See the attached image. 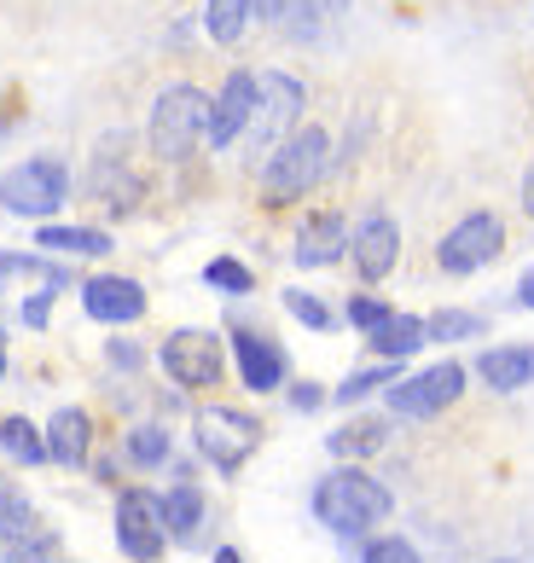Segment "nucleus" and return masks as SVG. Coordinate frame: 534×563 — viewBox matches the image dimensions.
<instances>
[{
    "mask_svg": "<svg viewBox=\"0 0 534 563\" xmlns=\"http://www.w3.org/2000/svg\"><path fill=\"white\" fill-rule=\"evenodd\" d=\"M389 511H396V499H389V488L366 471H332V476H320V488H314V517L343 540L389 523Z\"/></svg>",
    "mask_w": 534,
    "mask_h": 563,
    "instance_id": "obj_1",
    "label": "nucleus"
},
{
    "mask_svg": "<svg viewBox=\"0 0 534 563\" xmlns=\"http://www.w3.org/2000/svg\"><path fill=\"white\" fill-rule=\"evenodd\" d=\"M332 169V134L325 129H297L291 140H279L262 163V203H297L302 192H314Z\"/></svg>",
    "mask_w": 534,
    "mask_h": 563,
    "instance_id": "obj_2",
    "label": "nucleus"
},
{
    "mask_svg": "<svg viewBox=\"0 0 534 563\" xmlns=\"http://www.w3.org/2000/svg\"><path fill=\"white\" fill-rule=\"evenodd\" d=\"M210 134V93L192 88V81H175V88L157 93L152 122H146V140L163 163H187L198 152V140Z\"/></svg>",
    "mask_w": 534,
    "mask_h": 563,
    "instance_id": "obj_3",
    "label": "nucleus"
},
{
    "mask_svg": "<svg viewBox=\"0 0 534 563\" xmlns=\"http://www.w3.org/2000/svg\"><path fill=\"white\" fill-rule=\"evenodd\" d=\"M70 198V169L58 157H24L0 175V210L7 216H30L47 227Z\"/></svg>",
    "mask_w": 534,
    "mask_h": 563,
    "instance_id": "obj_4",
    "label": "nucleus"
},
{
    "mask_svg": "<svg viewBox=\"0 0 534 563\" xmlns=\"http://www.w3.org/2000/svg\"><path fill=\"white\" fill-rule=\"evenodd\" d=\"M302 81L285 76V70H262L256 76V117L251 129H244V140L256 145V152H274L279 140L297 134V117H302Z\"/></svg>",
    "mask_w": 534,
    "mask_h": 563,
    "instance_id": "obj_5",
    "label": "nucleus"
},
{
    "mask_svg": "<svg viewBox=\"0 0 534 563\" xmlns=\"http://www.w3.org/2000/svg\"><path fill=\"white\" fill-rule=\"evenodd\" d=\"M192 435H198V453L210 459L215 471H238L244 459L256 453L262 424L251 419V412H238V407H203L198 424H192Z\"/></svg>",
    "mask_w": 534,
    "mask_h": 563,
    "instance_id": "obj_6",
    "label": "nucleus"
},
{
    "mask_svg": "<svg viewBox=\"0 0 534 563\" xmlns=\"http://www.w3.org/2000/svg\"><path fill=\"white\" fill-rule=\"evenodd\" d=\"M465 395V366L442 361V366H424L413 372V378L389 384V412L396 419H436V412H447Z\"/></svg>",
    "mask_w": 534,
    "mask_h": 563,
    "instance_id": "obj_7",
    "label": "nucleus"
},
{
    "mask_svg": "<svg viewBox=\"0 0 534 563\" xmlns=\"http://www.w3.org/2000/svg\"><path fill=\"white\" fill-rule=\"evenodd\" d=\"M500 250H505V221L494 210H470L454 233L436 244V262H442V274H477V267L494 262Z\"/></svg>",
    "mask_w": 534,
    "mask_h": 563,
    "instance_id": "obj_8",
    "label": "nucleus"
},
{
    "mask_svg": "<svg viewBox=\"0 0 534 563\" xmlns=\"http://www.w3.org/2000/svg\"><path fill=\"white\" fill-rule=\"evenodd\" d=\"M116 547L129 552L134 563H157L169 534H163V511H157V494L146 488H122L116 499Z\"/></svg>",
    "mask_w": 534,
    "mask_h": 563,
    "instance_id": "obj_9",
    "label": "nucleus"
},
{
    "mask_svg": "<svg viewBox=\"0 0 534 563\" xmlns=\"http://www.w3.org/2000/svg\"><path fill=\"white\" fill-rule=\"evenodd\" d=\"M58 558V534L35 517L24 494L0 511V563H53Z\"/></svg>",
    "mask_w": 534,
    "mask_h": 563,
    "instance_id": "obj_10",
    "label": "nucleus"
},
{
    "mask_svg": "<svg viewBox=\"0 0 534 563\" xmlns=\"http://www.w3.org/2000/svg\"><path fill=\"white\" fill-rule=\"evenodd\" d=\"M163 372L187 389L221 384V338L215 331H175V338L163 343Z\"/></svg>",
    "mask_w": 534,
    "mask_h": 563,
    "instance_id": "obj_11",
    "label": "nucleus"
},
{
    "mask_svg": "<svg viewBox=\"0 0 534 563\" xmlns=\"http://www.w3.org/2000/svg\"><path fill=\"white\" fill-rule=\"evenodd\" d=\"M251 117H256V76L251 70H233L227 81H221V93L210 99V134H203V140L227 152L233 140H244Z\"/></svg>",
    "mask_w": 534,
    "mask_h": 563,
    "instance_id": "obj_12",
    "label": "nucleus"
},
{
    "mask_svg": "<svg viewBox=\"0 0 534 563\" xmlns=\"http://www.w3.org/2000/svg\"><path fill=\"white\" fill-rule=\"evenodd\" d=\"M396 256H401V227L389 216H366L355 233H348V262H355V274L366 285H378L389 267H396Z\"/></svg>",
    "mask_w": 534,
    "mask_h": 563,
    "instance_id": "obj_13",
    "label": "nucleus"
},
{
    "mask_svg": "<svg viewBox=\"0 0 534 563\" xmlns=\"http://www.w3.org/2000/svg\"><path fill=\"white\" fill-rule=\"evenodd\" d=\"M81 308H88V320H105V325H129L146 314V290L122 274H99L81 285Z\"/></svg>",
    "mask_w": 534,
    "mask_h": 563,
    "instance_id": "obj_14",
    "label": "nucleus"
},
{
    "mask_svg": "<svg viewBox=\"0 0 534 563\" xmlns=\"http://www.w3.org/2000/svg\"><path fill=\"white\" fill-rule=\"evenodd\" d=\"M122 134H111L105 145H99L93 152V169H88V192L99 198V203H111V210H134V198L146 192V186H140V175H129L122 169Z\"/></svg>",
    "mask_w": 534,
    "mask_h": 563,
    "instance_id": "obj_15",
    "label": "nucleus"
},
{
    "mask_svg": "<svg viewBox=\"0 0 534 563\" xmlns=\"http://www.w3.org/2000/svg\"><path fill=\"white\" fill-rule=\"evenodd\" d=\"M233 361H238L244 389H256V395L285 384V349L274 338H262V331H233Z\"/></svg>",
    "mask_w": 534,
    "mask_h": 563,
    "instance_id": "obj_16",
    "label": "nucleus"
},
{
    "mask_svg": "<svg viewBox=\"0 0 534 563\" xmlns=\"http://www.w3.org/2000/svg\"><path fill=\"white\" fill-rule=\"evenodd\" d=\"M477 378H482L488 389H500V395H511V389H529V384H534V343L482 349V354H477Z\"/></svg>",
    "mask_w": 534,
    "mask_h": 563,
    "instance_id": "obj_17",
    "label": "nucleus"
},
{
    "mask_svg": "<svg viewBox=\"0 0 534 563\" xmlns=\"http://www.w3.org/2000/svg\"><path fill=\"white\" fill-rule=\"evenodd\" d=\"M297 267H332V262H343L348 256V227H343V216H314L297 233Z\"/></svg>",
    "mask_w": 534,
    "mask_h": 563,
    "instance_id": "obj_18",
    "label": "nucleus"
},
{
    "mask_svg": "<svg viewBox=\"0 0 534 563\" xmlns=\"http://www.w3.org/2000/svg\"><path fill=\"white\" fill-rule=\"evenodd\" d=\"M47 435V459H58V465H88V448H93V419L81 407H58L53 424L41 430Z\"/></svg>",
    "mask_w": 534,
    "mask_h": 563,
    "instance_id": "obj_19",
    "label": "nucleus"
},
{
    "mask_svg": "<svg viewBox=\"0 0 534 563\" xmlns=\"http://www.w3.org/2000/svg\"><path fill=\"white\" fill-rule=\"evenodd\" d=\"M157 511H163V534L169 540H198V529H203V494L192 488V483H175L169 494L157 499Z\"/></svg>",
    "mask_w": 534,
    "mask_h": 563,
    "instance_id": "obj_20",
    "label": "nucleus"
},
{
    "mask_svg": "<svg viewBox=\"0 0 534 563\" xmlns=\"http://www.w3.org/2000/svg\"><path fill=\"white\" fill-rule=\"evenodd\" d=\"M366 343H372V354L378 361H407L419 343H430L424 338V320L419 314H389L378 331H366Z\"/></svg>",
    "mask_w": 534,
    "mask_h": 563,
    "instance_id": "obj_21",
    "label": "nucleus"
},
{
    "mask_svg": "<svg viewBox=\"0 0 534 563\" xmlns=\"http://www.w3.org/2000/svg\"><path fill=\"white\" fill-rule=\"evenodd\" d=\"M343 12H348V0H279V24L302 41H314L325 24H337Z\"/></svg>",
    "mask_w": 534,
    "mask_h": 563,
    "instance_id": "obj_22",
    "label": "nucleus"
},
{
    "mask_svg": "<svg viewBox=\"0 0 534 563\" xmlns=\"http://www.w3.org/2000/svg\"><path fill=\"white\" fill-rule=\"evenodd\" d=\"M35 244L41 250H58V256H105L111 233H99V227H58V221H47L35 233Z\"/></svg>",
    "mask_w": 534,
    "mask_h": 563,
    "instance_id": "obj_23",
    "label": "nucleus"
},
{
    "mask_svg": "<svg viewBox=\"0 0 534 563\" xmlns=\"http://www.w3.org/2000/svg\"><path fill=\"white\" fill-rule=\"evenodd\" d=\"M389 442V424L383 419H355V424H343L325 435V448H332L337 459H366V453H378Z\"/></svg>",
    "mask_w": 534,
    "mask_h": 563,
    "instance_id": "obj_24",
    "label": "nucleus"
},
{
    "mask_svg": "<svg viewBox=\"0 0 534 563\" xmlns=\"http://www.w3.org/2000/svg\"><path fill=\"white\" fill-rule=\"evenodd\" d=\"M0 453L18 459V465H41V459H47V435L30 419H0Z\"/></svg>",
    "mask_w": 534,
    "mask_h": 563,
    "instance_id": "obj_25",
    "label": "nucleus"
},
{
    "mask_svg": "<svg viewBox=\"0 0 534 563\" xmlns=\"http://www.w3.org/2000/svg\"><path fill=\"white\" fill-rule=\"evenodd\" d=\"M203 24L221 47H233V41L251 30V0H210V12H203Z\"/></svg>",
    "mask_w": 534,
    "mask_h": 563,
    "instance_id": "obj_26",
    "label": "nucleus"
},
{
    "mask_svg": "<svg viewBox=\"0 0 534 563\" xmlns=\"http://www.w3.org/2000/svg\"><path fill=\"white\" fill-rule=\"evenodd\" d=\"M424 338H436V343L482 338V314H465V308H436V314L424 320Z\"/></svg>",
    "mask_w": 534,
    "mask_h": 563,
    "instance_id": "obj_27",
    "label": "nucleus"
},
{
    "mask_svg": "<svg viewBox=\"0 0 534 563\" xmlns=\"http://www.w3.org/2000/svg\"><path fill=\"white\" fill-rule=\"evenodd\" d=\"M389 384H401V372H396V361H378V366L355 372V378H343V384H337V401H343V407H348V401H366L372 389H389Z\"/></svg>",
    "mask_w": 534,
    "mask_h": 563,
    "instance_id": "obj_28",
    "label": "nucleus"
},
{
    "mask_svg": "<svg viewBox=\"0 0 534 563\" xmlns=\"http://www.w3.org/2000/svg\"><path fill=\"white\" fill-rule=\"evenodd\" d=\"M203 285L227 290V297H244V290H256V274L244 262H233V256H215L210 267H203Z\"/></svg>",
    "mask_w": 534,
    "mask_h": 563,
    "instance_id": "obj_29",
    "label": "nucleus"
},
{
    "mask_svg": "<svg viewBox=\"0 0 534 563\" xmlns=\"http://www.w3.org/2000/svg\"><path fill=\"white\" fill-rule=\"evenodd\" d=\"M129 459H134V465H163V459H169V430H163V424L129 430Z\"/></svg>",
    "mask_w": 534,
    "mask_h": 563,
    "instance_id": "obj_30",
    "label": "nucleus"
},
{
    "mask_svg": "<svg viewBox=\"0 0 534 563\" xmlns=\"http://www.w3.org/2000/svg\"><path fill=\"white\" fill-rule=\"evenodd\" d=\"M285 308H291V314H297L308 331H332V325H337L332 308H325L320 297H308V290H285Z\"/></svg>",
    "mask_w": 534,
    "mask_h": 563,
    "instance_id": "obj_31",
    "label": "nucleus"
},
{
    "mask_svg": "<svg viewBox=\"0 0 534 563\" xmlns=\"http://www.w3.org/2000/svg\"><path fill=\"white\" fill-rule=\"evenodd\" d=\"M360 563H424L413 540H401V534H378V540H366V558Z\"/></svg>",
    "mask_w": 534,
    "mask_h": 563,
    "instance_id": "obj_32",
    "label": "nucleus"
},
{
    "mask_svg": "<svg viewBox=\"0 0 534 563\" xmlns=\"http://www.w3.org/2000/svg\"><path fill=\"white\" fill-rule=\"evenodd\" d=\"M389 314H396V308H389V302H378V297H355V302H348V320H355L360 331H378Z\"/></svg>",
    "mask_w": 534,
    "mask_h": 563,
    "instance_id": "obj_33",
    "label": "nucleus"
},
{
    "mask_svg": "<svg viewBox=\"0 0 534 563\" xmlns=\"http://www.w3.org/2000/svg\"><path fill=\"white\" fill-rule=\"evenodd\" d=\"M47 320H53V290H35V297L24 302V325L47 331Z\"/></svg>",
    "mask_w": 534,
    "mask_h": 563,
    "instance_id": "obj_34",
    "label": "nucleus"
},
{
    "mask_svg": "<svg viewBox=\"0 0 534 563\" xmlns=\"http://www.w3.org/2000/svg\"><path fill=\"white\" fill-rule=\"evenodd\" d=\"M111 361L122 372H134V366H146V349H134V343H111Z\"/></svg>",
    "mask_w": 534,
    "mask_h": 563,
    "instance_id": "obj_35",
    "label": "nucleus"
},
{
    "mask_svg": "<svg viewBox=\"0 0 534 563\" xmlns=\"http://www.w3.org/2000/svg\"><path fill=\"white\" fill-rule=\"evenodd\" d=\"M320 401H325V395H320L314 384H297V389H291V407H297V412H314Z\"/></svg>",
    "mask_w": 534,
    "mask_h": 563,
    "instance_id": "obj_36",
    "label": "nucleus"
},
{
    "mask_svg": "<svg viewBox=\"0 0 534 563\" xmlns=\"http://www.w3.org/2000/svg\"><path fill=\"white\" fill-rule=\"evenodd\" d=\"M251 18H267V24H279V0H251Z\"/></svg>",
    "mask_w": 534,
    "mask_h": 563,
    "instance_id": "obj_37",
    "label": "nucleus"
},
{
    "mask_svg": "<svg viewBox=\"0 0 534 563\" xmlns=\"http://www.w3.org/2000/svg\"><path fill=\"white\" fill-rule=\"evenodd\" d=\"M523 210L534 216V163H529V175H523Z\"/></svg>",
    "mask_w": 534,
    "mask_h": 563,
    "instance_id": "obj_38",
    "label": "nucleus"
},
{
    "mask_svg": "<svg viewBox=\"0 0 534 563\" xmlns=\"http://www.w3.org/2000/svg\"><path fill=\"white\" fill-rule=\"evenodd\" d=\"M518 302H523V308H534V274H523V285H518Z\"/></svg>",
    "mask_w": 534,
    "mask_h": 563,
    "instance_id": "obj_39",
    "label": "nucleus"
},
{
    "mask_svg": "<svg viewBox=\"0 0 534 563\" xmlns=\"http://www.w3.org/2000/svg\"><path fill=\"white\" fill-rule=\"evenodd\" d=\"M12 499H18V488L7 483V476H0V511H7V506H12Z\"/></svg>",
    "mask_w": 534,
    "mask_h": 563,
    "instance_id": "obj_40",
    "label": "nucleus"
},
{
    "mask_svg": "<svg viewBox=\"0 0 534 563\" xmlns=\"http://www.w3.org/2000/svg\"><path fill=\"white\" fill-rule=\"evenodd\" d=\"M215 563H244V558H238L233 547H221V552H215Z\"/></svg>",
    "mask_w": 534,
    "mask_h": 563,
    "instance_id": "obj_41",
    "label": "nucleus"
},
{
    "mask_svg": "<svg viewBox=\"0 0 534 563\" xmlns=\"http://www.w3.org/2000/svg\"><path fill=\"white\" fill-rule=\"evenodd\" d=\"M0 378H7V331H0Z\"/></svg>",
    "mask_w": 534,
    "mask_h": 563,
    "instance_id": "obj_42",
    "label": "nucleus"
},
{
    "mask_svg": "<svg viewBox=\"0 0 534 563\" xmlns=\"http://www.w3.org/2000/svg\"><path fill=\"white\" fill-rule=\"evenodd\" d=\"M488 563H511V558H488Z\"/></svg>",
    "mask_w": 534,
    "mask_h": 563,
    "instance_id": "obj_43",
    "label": "nucleus"
},
{
    "mask_svg": "<svg viewBox=\"0 0 534 563\" xmlns=\"http://www.w3.org/2000/svg\"><path fill=\"white\" fill-rule=\"evenodd\" d=\"M0 290H7V279H0Z\"/></svg>",
    "mask_w": 534,
    "mask_h": 563,
    "instance_id": "obj_44",
    "label": "nucleus"
}]
</instances>
